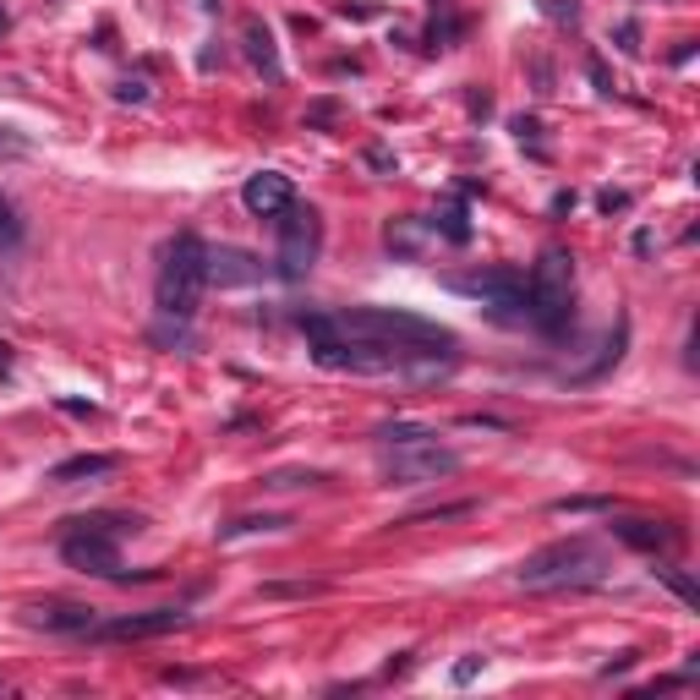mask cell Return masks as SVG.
<instances>
[{
	"instance_id": "1",
	"label": "cell",
	"mask_w": 700,
	"mask_h": 700,
	"mask_svg": "<svg viewBox=\"0 0 700 700\" xmlns=\"http://www.w3.org/2000/svg\"><path fill=\"white\" fill-rule=\"evenodd\" d=\"M515 580L525 591H586L608 580V553L591 536H564V542L536 547L515 569Z\"/></svg>"
},
{
	"instance_id": "4",
	"label": "cell",
	"mask_w": 700,
	"mask_h": 700,
	"mask_svg": "<svg viewBox=\"0 0 700 700\" xmlns=\"http://www.w3.org/2000/svg\"><path fill=\"white\" fill-rule=\"evenodd\" d=\"M274 225H279V252H274L279 279L301 285L312 274V263H318V247H323V214L312 203H290Z\"/></svg>"
},
{
	"instance_id": "27",
	"label": "cell",
	"mask_w": 700,
	"mask_h": 700,
	"mask_svg": "<svg viewBox=\"0 0 700 700\" xmlns=\"http://www.w3.org/2000/svg\"><path fill=\"white\" fill-rule=\"evenodd\" d=\"M323 586H263V597H318Z\"/></svg>"
},
{
	"instance_id": "28",
	"label": "cell",
	"mask_w": 700,
	"mask_h": 700,
	"mask_svg": "<svg viewBox=\"0 0 700 700\" xmlns=\"http://www.w3.org/2000/svg\"><path fill=\"white\" fill-rule=\"evenodd\" d=\"M367 165H372V170H389V175L400 170V165H394V154H389V148H367Z\"/></svg>"
},
{
	"instance_id": "24",
	"label": "cell",
	"mask_w": 700,
	"mask_h": 700,
	"mask_svg": "<svg viewBox=\"0 0 700 700\" xmlns=\"http://www.w3.org/2000/svg\"><path fill=\"white\" fill-rule=\"evenodd\" d=\"M618 50L640 55V22H618Z\"/></svg>"
},
{
	"instance_id": "18",
	"label": "cell",
	"mask_w": 700,
	"mask_h": 700,
	"mask_svg": "<svg viewBox=\"0 0 700 700\" xmlns=\"http://www.w3.org/2000/svg\"><path fill=\"white\" fill-rule=\"evenodd\" d=\"M657 575H662V586H668V591H673V597H679V602H684V608H700V591H695V580H690V575H684V569H673V564H662V569H657Z\"/></svg>"
},
{
	"instance_id": "20",
	"label": "cell",
	"mask_w": 700,
	"mask_h": 700,
	"mask_svg": "<svg viewBox=\"0 0 700 700\" xmlns=\"http://www.w3.org/2000/svg\"><path fill=\"white\" fill-rule=\"evenodd\" d=\"M279 515H247V520H230V525H219V536H247V531H279Z\"/></svg>"
},
{
	"instance_id": "26",
	"label": "cell",
	"mask_w": 700,
	"mask_h": 700,
	"mask_svg": "<svg viewBox=\"0 0 700 700\" xmlns=\"http://www.w3.org/2000/svg\"><path fill=\"white\" fill-rule=\"evenodd\" d=\"M476 673H482V657H460V662H454V684H471Z\"/></svg>"
},
{
	"instance_id": "10",
	"label": "cell",
	"mask_w": 700,
	"mask_h": 700,
	"mask_svg": "<svg viewBox=\"0 0 700 700\" xmlns=\"http://www.w3.org/2000/svg\"><path fill=\"white\" fill-rule=\"evenodd\" d=\"M28 624L44 629V635H88V629L99 624V613H93L88 602L55 597V602H33V608H28Z\"/></svg>"
},
{
	"instance_id": "30",
	"label": "cell",
	"mask_w": 700,
	"mask_h": 700,
	"mask_svg": "<svg viewBox=\"0 0 700 700\" xmlns=\"http://www.w3.org/2000/svg\"><path fill=\"white\" fill-rule=\"evenodd\" d=\"M597 203H602V214H618V208H629V192H602Z\"/></svg>"
},
{
	"instance_id": "22",
	"label": "cell",
	"mask_w": 700,
	"mask_h": 700,
	"mask_svg": "<svg viewBox=\"0 0 700 700\" xmlns=\"http://www.w3.org/2000/svg\"><path fill=\"white\" fill-rule=\"evenodd\" d=\"M558 515H591V509H613L608 498H558Z\"/></svg>"
},
{
	"instance_id": "29",
	"label": "cell",
	"mask_w": 700,
	"mask_h": 700,
	"mask_svg": "<svg viewBox=\"0 0 700 700\" xmlns=\"http://www.w3.org/2000/svg\"><path fill=\"white\" fill-rule=\"evenodd\" d=\"M542 11H547V17H558V22H575V0H569V6H564V0H542Z\"/></svg>"
},
{
	"instance_id": "21",
	"label": "cell",
	"mask_w": 700,
	"mask_h": 700,
	"mask_svg": "<svg viewBox=\"0 0 700 700\" xmlns=\"http://www.w3.org/2000/svg\"><path fill=\"white\" fill-rule=\"evenodd\" d=\"M17 241H22V219H17V208H11L6 197H0V252L17 247Z\"/></svg>"
},
{
	"instance_id": "7",
	"label": "cell",
	"mask_w": 700,
	"mask_h": 700,
	"mask_svg": "<svg viewBox=\"0 0 700 700\" xmlns=\"http://www.w3.org/2000/svg\"><path fill=\"white\" fill-rule=\"evenodd\" d=\"M61 558H66L72 569H83V575L121 580V547H115V536H110V531H99V525L72 520V531L61 536Z\"/></svg>"
},
{
	"instance_id": "11",
	"label": "cell",
	"mask_w": 700,
	"mask_h": 700,
	"mask_svg": "<svg viewBox=\"0 0 700 700\" xmlns=\"http://www.w3.org/2000/svg\"><path fill=\"white\" fill-rule=\"evenodd\" d=\"M268 268L241 247H208V285L219 290H241V285H258Z\"/></svg>"
},
{
	"instance_id": "14",
	"label": "cell",
	"mask_w": 700,
	"mask_h": 700,
	"mask_svg": "<svg viewBox=\"0 0 700 700\" xmlns=\"http://www.w3.org/2000/svg\"><path fill=\"white\" fill-rule=\"evenodd\" d=\"M241 44H247V61L258 66L268 83H279V50H274V33H268L258 17H252L247 28H241Z\"/></svg>"
},
{
	"instance_id": "8",
	"label": "cell",
	"mask_w": 700,
	"mask_h": 700,
	"mask_svg": "<svg viewBox=\"0 0 700 700\" xmlns=\"http://www.w3.org/2000/svg\"><path fill=\"white\" fill-rule=\"evenodd\" d=\"M181 624H186V608H148V613H126V618H110V624H93L88 635L93 640H154V635H170Z\"/></svg>"
},
{
	"instance_id": "3",
	"label": "cell",
	"mask_w": 700,
	"mask_h": 700,
	"mask_svg": "<svg viewBox=\"0 0 700 700\" xmlns=\"http://www.w3.org/2000/svg\"><path fill=\"white\" fill-rule=\"evenodd\" d=\"M575 318V258L569 247H542V258L525 274V323L542 334H564Z\"/></svg>"
},
{
	"instance_id": "16",
	"label": "cell",
	"mask_w": 700,
	"mask_h": 700,
	"mask_svg": "<svg viewBox=\"0 0 700 700\" xmlns=\"http://www.w3.org/2000/svg\"><path fill=\"white\" fill-rule=\"evenodd\" d=\"M427 225H433L443 241H454V247H465V241H471V219H465V203H460V197H454V203L443 208L438 219H427Z\"/></svg>"
},
{
	"instance_id": "5",
	"label": "cell",
	"mask_w": 700,
	"mask_h": 700,
	"mask_svg": "<svg viewBox=\"0 0 700 700\" xmlns=\"http://www.w3.org/2000/svg\"><path fill=\"white\" fill-rule=\"evenodd\" d=\"M449 290H460V296L482 301L493 318H525V274L520 268H476V274H454Z\"/></svg>"
},
{
	"instance_id": "15",
	"label": "cell",
	"mask_w": 700,
	"mask_h": 700,
	"mask_svg": "<svg viewBox=\"0 0 700 700\" xmlns=\"http://www.w3.org/2000/svg\"><path fill=\"white\" fill-rule=\"evenodd\" d=\"M115 465H121L115 454H72V460H61L50 471V482L55 487H72V482H88V476H110Z\"/></svg>"
},
{
	"instance_id": "31",
	"label": "cell",
	"mask_w": 700,
	"mask_h": 700,
	"mask_svg": "<svg viewBox=\"0 0 700 700\" xmlns=\"http://www.w3.org/2000/svg\"><path fill=\"white\" fill-rule=\"evenodd\" d=\"M0 33H6V11H0Z\"/></svg>"
},
{
	"instance_id": "17",
	"label": "cell",
	"mask_w": 700,
	"mask_h": 700,
	"mask_svg": "<svg viewBox=\"0 0 700 700\" xmlns=\"http://www.w3.org/2000/svg\"><path fill=\"white\" fill-rule=\"evenodd\" d=\"M378 438L389 443V449H400V443H427V438H438L427 422H389V427H378Z\"/></svg>"
},
{
	"instance_id": "6",
	"label": "cell",
	"mask_w": 700,
	"mask_h": 700,
	"mask_svg": "<svg viewBox=\"0 0 700 700\" xmlns=\"http://www.w3.org/2000/svg\"><path fill=\"white\" fill-rule=\"evenodd\" d=\"M454 471H460V454L438 449V438L400 443V449H389V460H383V482H389V487H427V482L454 476Z\"/></svg>"
},
{
	"instance_id": "12",
	"label": "cell",
	"mask_w": 700,
	"mask_h": 700,
	"mask_svg": "<svg viewBox=\"0 0 700 700\" xmlns=\"http://www.w3.org/2000/svg\"><path fill=\"white\" fill-rule=\"evenodd\" d=\"M613 536L629 542V547H640V553H662V547L679 542V525H668V520H618Z\"/></svg>"
},
{
	"instance_id": "2",
	"label": "cell",
	"mask_w": 700,
	"mask_h": 700,
	"mask_svg": "<svg viewBox=\"0 0 700 700\" xmlns=\"http://www.w3.org/2000/svg\"><path fill=\"white\" fill-rule=\"evenodd\" d=\"M203 290H208V247L192 230H181L165 247V263H159V285H154L159 318L192 323L197 307H203Z\"/></svg>"
},
{
	"instance_id": "25",
	"label": "cell",
	"mask_w": 700,
	"mask_h": 700,
	"mask_svg": "<svg viewBox=\"0 0 700 700\" xmlns=\"http://www.w3.org/2000/svg\"><path fill=\"white\" fill-rule=\"evenodd\" d=\"M334 115H340V104H334V99H318V104L307 110V126H329Z\"/></svg>"
},
{
	"instance_id": "23",
	"label": "cell",
	"mask_w": 700,
	"mask_h": 700,
	"mask_svg": "<svg viewBox=\"0 0 700 700\" xmlns=\"http://www.w3.org/2000/svg\"><path fill=\"white\" fill-rule=\"evenodd\" d=\"M307 482H323L318 471H274L268 476V487H307Z\"/></svg>"
},
{
	"instance_id": "13",
	"label": "cell",
	"mask_w": 700,
	"mask_h": 700,
	"mask_svg": "<svg viewBox=\"0 0 700 700\" xmlns=\"http://www.w3.org/2000/svg\"><path fill=\"white\" fill-rule=\"evenodd\" d=\"M427 236H433V225H427V219H416V214L394 219V225L383 230V241H389V252H394V258H422Z\"/></svg>"
},
{
	"instance_id": "19",
	"label": "cell",
	"mask_w": 700,
	"mask_h": 700,
	"mask_svg": "<svg viewBox=\"0 0 700 700\" xmlns=\"http://www.w3.org/2000/svg\"><path fill=\"white\" fill-rule=\"evenodd\" d=\"M471 498H460V504H438V509H416V515H405V520H394V525H427V520H460V515H471Z\"/></svg>"
},
{
	"instance_id": "9",
	"label": "cell",
	"mask_w": 700,
	"mask_h": 700,
	"mask_svg": "<svg viewBox=\"0 0 700 700\" xmlns=\"http://www.w3.org/2000/svg\"><path fill=\"white\" fill-rule=\"evenodd\" d=\"M241 203H247L252 219H279L290 203H296V186H290V175H279V170H258V175H247V186H241Z\"/></svg>"
}]
</instances>
